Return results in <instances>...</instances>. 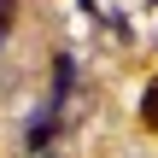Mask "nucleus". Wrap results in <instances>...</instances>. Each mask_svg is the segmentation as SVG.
Here are the masks:
<instances>
[{
    "mask_svg": "<svg viewBox=\"0 0 158 158\" xmlns=\"http://www.w3.org/2000/svg\"><path fill=\"white\" fill-rule=\"evenodd\" d=\"M76 88V59H53V94H70Z\"/></svg>",
    "mask_w": 158,
    "mask_h": 158,
    "instance_id": "nucleus-1",
    "label": "nucleus"
},
{
    "mask_svg": "<svg viewBox=\"0 0 158 158\" xmlns=\"http://www.w3.org/2000/svg\"><path fill=\"white\" fill-rule=\"evenodd\" d=\"M141 123H147V129H158V76L147 82V94H141Z\"/></svg>",
    "mask_w": 158,
    "mask_h": 158,
    "instance_id": "nucleus-2",
    "label": "nucleus"
},
{
    "mask_svg": "<svg viewBox=\"0 0 158 158\" xmlns=\"http://www.w3.org/2000/svg\"><path fill=\"white\" fill-rule=\"evenodd\" d=\"M47 141H53V111H47V117H35V123H29V147H47Z\"/></svg>",
    "mask_w": 158,
    "mask_h": 158,
    "instance_id": "nucleus-3",
    "label": "nucleus"
},
{
    "mask_svg": "<svg viewBox=\"0 0 158 158\" xmlns=\"http://www.w3.org/2000/svg\"><path fill=\"white\" fill-rule=\"evenodd\" d=\"M12 12H18V0H0V35L12 29Z\"/></svg>",
    "mask_w": 158,
    "mask_h": 158,
    "instance_id": "nucleus-4",
    "label": "nucleus"
},
{
    "mask_svg": "<svg viewBox=\"0 0 158 158\" xmlns=\"http://www.w3.org/2000/svg\"><path fill=\"white\" fill-rule=\"evenodd\" d=\"M152 6H158V0H152Z\"/></svg>",
    "mask_w": 158,
    "mask_h": 158,
    "instance_id": "nucleus-5",
    "label": "nucleus"
}]
</instances>
